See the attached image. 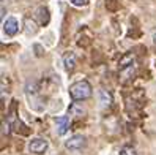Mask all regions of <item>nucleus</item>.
<instances>
[{"mask_svg": "<svg viewBox=\"0 0 156 155\" xmlns=\"http://www.w3.org/2000/svg\"><path fill=\"white\" fill-rule=\"evenodd\" d=\"M69 97L74 100V101H84V100H88L91 95H93V87L90 86L88 81L82 79V81H76L69 86Z\"/></svg>", "mask_w": 156, "mask_h": 155, "instance_id": "obj_1", "label": "nucleus"}, {"mask_svg": "<svg viewBox=\"0 0 156 155\" xmlns=\"http://www.w3.org/2000/svg\"><path fill=\"white\" fill-rule=\"evenodd\" d=\"M27 149H29V152H32V153L41 155L49 149V142L44 138H33V139L29 141V144H27Z\"/></svg>", "mask_w": 156, "mask_h": 155, "instance_id": "obj_2", "label": "nucleus"}, {"mask_svg": "<svg viewBox=\"0 0 156 155\" xmlns=\"http://www.w3.org/2000/svg\"><path fill=\"white\" fill-rule=\"evenodd\" d=\"M85 146H87V139H85V136H82V135H73L69 139L65 141V147L68 150H73V152L82 150Z\"/></svg>", "mask_w": 156, "mask_h": 155, "instance_id": "obj_3", "label": "nucleus"}, {"mask_svg": "<svg viewBox=\"0 0 156 155\" xmlns=\"http://www.w3.org/2000/svg\"><path fill=\"white\" fill-rule=\"evenodd\" d=\"M2 29H3V33L5 35L14 36L17 32H19V21H17L14 16H8L6 19H3Z\"/></svg>", "mask_w": 156, "mask_h": 155, "instance_id": "obj_4", "label": "nucleus"}, {"mask_svg": "<svg viewBox=\"0 0 156 155\" xmlns=\"http://www.w3.org/2000/svg\"><path fill=\"white\" fill-rule=\"evenodd\" d=\"M55 127H57V135L63 136L66 135L68 128H69V117L68 116H60L55 119Z\"/></svg>", "mask_w": 156, "mask_h": 155, "instance_id": "obj_5", "label": "nucleus"}, {"mask_svg": "<svg viewBox=\"0 0 156 155\" xmlns=\"http://www.w3.org/2000/svg\"><path fill=\"white\" fill-rule=\"evenodd\" d=\"M63 65H65L66 71L74 70V67H76V56H74V54H73V52H66L65 56H63Z\"/></svg>", "mask_w": 156, "mask_h": 155, "instance_id": "obj_6", "label": "nucleus"}, {"mask_svg": "<svg viewBox=\"0 0 156 155\" xmlns=\"http://www.w3.org/2000/svg\"><path fill=\"white\" fill-rule=\"evenodd\" d=\"M98 95H99V103H101V106H103V108L111 106V103H112V95L109 94L107 90L101 89L99 92H98Z\"/></svg>", "mask_w": 156, "mask_h": 155, "instance_id": "obj_7", "label": "nucleus"}, {"mask_svg": "<svg viewBox=\"0 0 156 155\" xmlns=\"http://www.w3.org/2000/svg\"><path fill=\"white\" fill-rule=\"evenodd\" d=\"M69 114L71 116H76V117H82V116L85 114V109L82 108V106H79L77 103H73L69 106Z\"/></svg>", "mask_w": 156, "mask_h": 155, "instance_id": "obj_8", "label": "nucleus"}, {"mask_svg": "<svg viewBox=\"0 0 156 155\" xmlns=\"http://www.w3.org/2000/svg\"><path fill=\"white\" fill-rule=\"evenodd\" d=\"M120 155H137V153H136L134 147H131V146H125V147L120 149Z\"/></svg>", "mask_w": 156, "mask_h": 155, "instance_id": "obj_9", "label": "nucleus"}, {"mask_svg": "<svg viewBox=\"0 0 156 155\" xmlns=\"http://www.w3.org/2000/svg\"><path fill=\"white\" fill-rule=\"evenodd\" d=\"M74 6H85L88 3V0H69Z\"/></svg>", "mask_w": 156, "mask_h": 155, "instance_id": "obj_10", "label": "nucleus"}, {"mask_svg": "<svg viewBox=\"0 0 156 155\" xmlns=\"http://www.w3.org/2000/svg\"><path fill=\"white\" fill-rule=\"evenodd\" d=\"M2 128H3V130H2V135H8V133H10V127H8V124L3 122V124H2Z\"/></svg>", "mask_w": 156, "mask_h": 155, "instance_id": "obj_11", "label": "nucleus"}, {"mask_svg": "<svg viewBox=\"0 0 156 155\" xmlns=\"http://www.w3.org/2000/svg\"><path fill=\"white\" fill-rule=\"evenodd\" d=\"M153 41H154V44H156V32H154V35H153Z\"/></svg>", "mask_w": 156, "mask_h": 155, "instance_id": "obj_12", "label": "nucleus"}]
</instances>
